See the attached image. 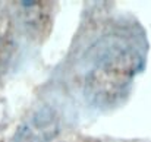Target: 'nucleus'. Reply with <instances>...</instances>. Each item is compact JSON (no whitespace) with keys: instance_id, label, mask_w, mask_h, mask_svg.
I'll return each instance as SVG.
<instances>
[{"instance_id":"1","label":"nucleus","mask_w":151,"mask_h":142,"mask_svg":"<svg viewBox=\"0 0 151 142\" xmlns=\"http://www.w3.org/2000/svg\"><path fill=\"white\" fill-rule=\"evenodd\" d=\"M141 65L142 53L132 40L117 34L101 38L90 50L85 95L99 107L114 105L126 97Z\"/></svg>"},{"instance_id":"2","label":"nucleus","mask_w":151,"mask_h":142,"mask_svg":"<svg viewBox=\"0 0 151 142\" xmlns=\"http://www.w3.org/2000/svg\"><path fill=\"white\" fill-rule=\"evenodd\" d=\"M57 129L56 113L51 108H43L19 129L13 142H50L56 136Z\"/></svg>"}]
</instances>
